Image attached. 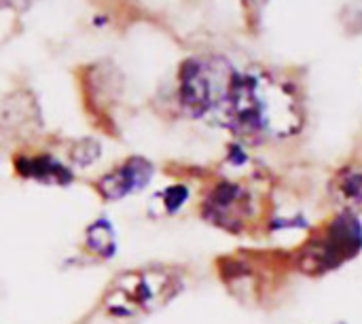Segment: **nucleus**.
<instances>
[{"instance_id": "f257e3e1", "label": "nucleus", "mask_w": 362, "mask_h": 324, "mask_svg": "<svg viewBox=\"0 0 362 324\" xmlns=\"http://www.w3.org/2000/svg\"><path fill=\"white\" fill-rule=\"evenodd\" d=\"M218 117L248 142L291 138L299 134L305 119L297 91L263 72H235Z\"/></svg>"}, {"instance_id": "f03ea898", "label": "nucleus", "mask_w": 362, "mask_h": 324, "mask_svg": "<svg viewBox=\"0 0 362 324\" xmlns=\"http://www.w3.org/2000/svg\"><path fill=\"white\" fill-rule=\"evenodd\" d=\"M185 289L187 276L178 265L146 263L129 267L110 278L87 318L102 324L136 323L170 306Z\"/></svg>"}, {"instance_id": "7ed1b4c3", "label": "nucleus", "mask_w": 362, "mask_h": 324, "mask_svg": "<svg viewBox=\"0 0 362 324\" xmlns=\"http://www.w3.org/2000/svg\"><path fill=\"white\" fill-rule=\"evenodd\" d=\"M362 253V219L358 212L339 208L325 219L288 257L291 267L308 278H322L341 270Z\"/></svg>"}, {"instance_id": "20e7f679", "label": "nucleus", "mask_w": 362, "mask_h": 324, "mask_svg": "<svg viewBox=\"0 0 362 324\" xmlns=\"http://www.w3.org/2000/svg\"><path fill=\"white\" fill-rule=\"evenodd\" d=\"M199 216L214 229L231 236H250L267 225L272 216L265 210V199L244 183L216 180L199 199Z\"/></svg>"}, {"instance_id": "39448f33", "label": "nucleus", "mask_w": 362, "mask_h": 324, "mask_svg": "<svg viewBox=\"0 0 362 324\" xmlns=\"http://www.w3.org/2000/svg\"><path fill=\"white\" fill-rule=\"evenodd\" d=\"M235 70L218 57H191L178 70V102L193 119L221 112Z\"/></svg>"}, {"instance_id": "423d86ee", "label": "nucleus", "mask_w": 362, "mask_h": 324, "mask_svg": "<svg viewBox=\"0 0 362 324\" xmlns=\"http://www.w3.org/2000/svg\"><path fill=\"white\" fill-rule=\"evenodd\" d=\"M155 166L142 155H129L93 180V191L102 202H121L151 185Z\"/></svg>"}, {"instance_id": "0eeeda50", "label": "nucleus", "mask_w": 362, "mask_h": 324, "mask_svg": "<svg viewBox=\"0 0 362 324\" xmlns=\"http://www.w3.org/2000/svg\"><path fill=\"white\" fill-rule=\"evenodd\" d=\"M15 174L21 180L47 185V187H68L74 180L72 166L59 161L53 153H19L13 159Z\"/></svg>"}, {"instance_id": "6e6552de", "label": "nucleus", "mask_w": 362, "mask_h": 324, "mask_svg": "<svg viewBox=\"0 0 362 324\" xmlns=\"http://www.w3.org/2000/svg\"><path fill=\"white\" fill-rule=\"evenodd\" d=\"M81 250L93 261H110L117 255V231L104 216L91 221L83 231Z\"/></svg>"}, {"instance_id": "1a4fd4ad", "label": "nucleus", "mask_w": 362, "mask_h": 324, "mask_svg": "<svg viewBox=\"0 0 362 324\" xmlns=\"http://www.w3.org/2000/svg\"><path fill=\"white\" fill-rule=\"evenodd\" d=\"M333 191L341 202V208L362 212V168L348 166L333 178Z\"/></svg>"}, {"instance_id": "9d476101", "label": "nucleus", "mask_w": 362, "mask_h": 324, "mask_svg": "<svg viewBox=\"0 0 362 324\" xmlns=\"http://www.w3.org/2000/svg\"><path fill=\"white\" fill-rule=\"evenodd\" d=\"M102 155V146L93 138H78L68 146V161L72 168H89Z\"/></svg>"}, {"instance_id": "9b49d317", "label": "nucleus", "mask_w": 362, "mask_h": 324, "mask_svg": "<svg viewBox=\"0 0 362 324\" xmlns=\"http://www.w3.org/2000/svg\"><path fill=\"white\" fill-rule=\"evenodd\" d=\"M189 197H191V189L187 185H182V183H176V185H170L163 191H159V197L157 199L161 202L163 212L172 216V214L180 212L187 206Z\"/></svg>"}, {"instance_id": "f8f14e48", "label": "nucleus", "mask_w": 362, "mask_h": 324, "mask_svg": "<svg viewBox=\"0 0 362 324\" xmlns=\"http://www.w3.org/2000/svg\"><path fill=\"white\" fill-rule=\"evenodd\" d=\"M36 2L38 0H0V8H8V11H15V13H23L30 6H34Z\"/></svg>"}]
</instances>
